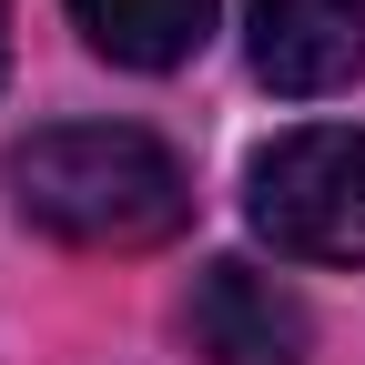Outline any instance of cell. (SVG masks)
I'll return each instance as SVG.
<instances>
[{
	"label": "cell",
	"instance_id": "1",
	"mask_svg": "<svg viewBox=\"0 0 365 365\" xmlns=\"http://www.w3.org/2000/svg\"><path fill=\"white\" fill-rule=\"evenodd\" d=\"M11 203H21V223H41L81 254H143V244L182 234L193 182L132 122H51L11 153Z\"/></svg>",
	"mask_w": 365,
	"mask_h": 365
},
{
	"label": "cell",
	"instance_id": "2",
	"mask_svg": "<svg viewBox=\"0 0 365 365\" xmlns=\"http://www.w3.org/2000/svg\"><path fill=\"white\" fill-rule=\"evenodd\" d=\"M244 213L294 264H365V132L314 122V132L264 143L244 173Z\"/></svg>",
	"mask_w": 365,
	"mask_h": 365
},
{
	"label": "cell",
	"instance_id": "3",
	"mask_svg": "<svg viewBox=\"0 0 365 365\" xmlns=\"http://www.w3.org/2000/svg\"><path fill=\"white\" fill-rule=\"evenodd\" d=\"M182 335L213 365H304V304L274 284L264 264H203L182 294Z\"/></svg>",
	"mask_w": 365,
	"mask_h": 365
},
{
	"label": "cell",
	"instance_id": "4",
	"mask_svg": "<svg viewBox=\"0 0 365 365\" xmlns=\"http://www.w3.org/2000/svg\"><path fill=\"white\" fill-rule=\"evenodd\" d=\"M254 71L274 91H345L365 71V0H244Z\"/></svg>",
	"mask_w": 365,
	"mask_h": 365
},
{
	"label": "cell",
	"instance_id": "5",
	"mask_svg": "<svg viewBox=\"0 0 365 365\" xmlns=\"http://www.w3.org/2000/svg\"><path fill=\"white\" fill-rule=\"evenodd\" d=\"M71 21H81L91 51L122 61V71H173V61L203 51L213 0H71Z\"/></svg>",
	"mask_w": 365,
	"mask_h": 365
},
{
	"label": "cell",
	"instance_id": "6",
	"mask_svg": "<svg viewBox=\"0 0 365 365\" xmlns=\"http://www.w3.org/2000/svg\"><path fill=\"white\" fill-rule=\"evenodd\" d=\"M0 61H11V0H0Z\"/></svg>",
	"mask_w": 365,
	"mask_h": 365
}]
</instances>
